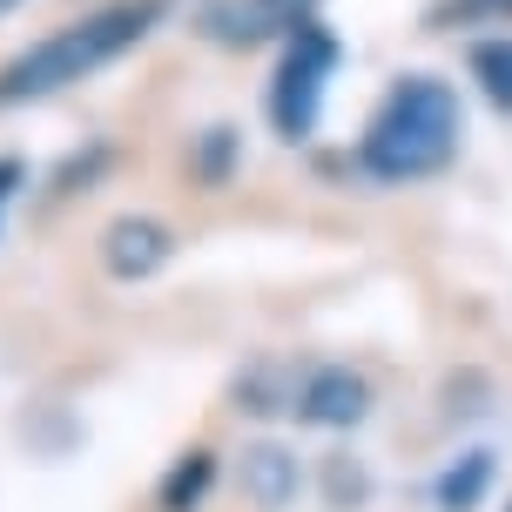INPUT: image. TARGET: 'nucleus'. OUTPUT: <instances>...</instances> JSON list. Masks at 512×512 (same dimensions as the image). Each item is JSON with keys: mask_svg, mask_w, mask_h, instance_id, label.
<instances>
[{"mask_svg": "<svg viewBox=\"0 0 512 512\" xmlns=\"http://www.w3.org/2000/svg\"><path fill=\"white\" fill-rule=\"evenodd\" d=\"M236 486L250 499L256 512H290L297 506V492H304V465L290 445H243V459H236Z\"/></svg>", "mask_w": 512, "mask_h": 512, "instance_id": "obj_7", "label": "nucleus"}, {"mask_svg": "<svg viewBox=\"0 0 512 512\" xmlns=\"http://www.w3.org/2000/svg\"><path fill=\"white\" fill-rule=\"evenodd\" d=\"M304 21H317V0H216L203 14L209 41L256 48V41H290Z\"/></svg>", "mask_w": 512, "mask_h": 512, "instance_id": "obj_5", "label": "nucleus"}, {"mask_svg": "<svg viewBox=\"0 0 512 512\" xmlns=\"http://www.w3.org/2000/svg\"><path fill=\"white\" fill-rule=\"evenodd\" d=\"M176 256V230L162 216H115L102 230V270L115 283H149Z\"/></svg>", "mask_w": 512, "mask_h": 512, "instance_id": "obj_6", "label": "nucleus"}, {"mask_svg": "<svg viewBox=\"0 0 512 512\" xmlns=\"http://www.w3.org/2000/svg\"><path fill=\"white\" fill-rule=\"evenodd\" d=\"M425 27H432V34H459V27H506V34H512V0H432Z\"/></svg>", "mask_w": 512, "mask_h": 512, "instance_id": "obj_11", "label": "nucleus"}, {"mask_svg": "<svg viewBox=\"0 0 512 512\" xmlns=\"http://www.w3.org/2000/svg\"><path fill=\"white\" fill-rule=\"evenodd\" d=\"M14 189H21V162L0 155V216H7V203H14Z\"/></svg>", "mask_w": 512, "mask_h": 512, "instance_id": "obj_14", "label": "nucleus"}, {"mask_svg": "<svg viewBox=\"0 0 512 512\" xmlns=\"http://www.w3.org/2000/svg\"><path fill=\"white\" fill-rule=\"evenodd\" d=\"M230 155H236V128H209V142H203V182H223Z\"/></svg>", "mask_w": 512, "mask_h": 512, "instance_id": "obj_13", "label": "nucleus"}, {"mask_svg": "<svg viewBox=\"0 0 512 512\" xmlns=\"http://www.w3.org/2000/svg\"><path fill=\"white\" fill-rule=\"evenodd\" d=\"M486 486H492V452H465L459 465L438 472L432 499H438V512H472L479 499H486Z\"/></svg>", "mask_w": 512, "mask_h": 512, "instance_id": "obj_10", "label": "nucleus"}, {"mask_svg": "<svg viewBox=\"0 0 512 512\" xmlns=\"http://www.w3.org/2000/svg\"><path fill=\"white\" fill-rule=\"evenodd\" d=\"M209 486H216V452H182L169 472H162V486H155V506L162 512H203Z\"/></svg>", "mask_w": 512, "mask_h": 512, "instance_id": "obj_8", "label": "nucleus"}, {"mask_svg": "<svg viewBox=\"0 0 512 512\" xmlns=\"http://www.w3.org/2000/svg\"><path fill=\"white\" fill-rule=\"evenodd\" d=\"M472 75L486 88V102L499 108V115H512V34H492V41L472 48Z\"/></svg>", "mask_w": 512, "mask_h": 512, "instance_id": "obj_12", "label": "nucleus"}, {"mask_svg": "<svg viewBox=\"0 0 512 512\" xmlns=\"http://www.w3.org/2000/svg\"><path fill=\"white\" fill-rule=\"evenodd\" d=\"M14 7H21V0H0V14H14Z\"/></svg>", "mask_w": 512, "mask_h": 512, "instance_id": "obj_15", "label": "nucleus"}, {"mask_svg": "<svg viewBox=\"0 0 512 512\" xmlns=\"http://www.w3.org/2000/svg\"><path fill=\"white\" fill-rule=\"evenodd\" d=\"M290 391H297V364L263 358V364H250V371L236 378V411H250V418H277V411H290Z\"/></svg>", "mask_w": 512, "mask_h": 512, "instance_id": "obj_9", "label": "nucleus"}, {"mask_svg": "<svg viewBox=\"0 0 512 512\" xmlns=\"http://www.w3.org/2000/svg\"><path fill=\"white\" fill-rule=\"evenodd\" d=\"M459 155V95L438 75H405L358 135V169L378 182H425Z\"/></svg>", "mask_w": 512, "mask_h": 512, "instance_id": "obj_1", "label": "nucleus"}, {"mask_svg": "<svg viewBox=\"0 0 512 512\" xmlns=\"http://www.w3.org/2000/svg\"><path fill=\"white\" fill-rule=\"evenodd\" d=\"M506 512H512V506H506Z\"/></svg>", "mask_w": 512, "mask_h": 512, "instance_id": "obj_16", "label": "nucleus"}, {"mask_svg": "<svg viewBox=\"0 0 512 512\" xmlns=\"http://www.w3.org/2000/svg\"><path fill=\"white\" fill-rule=\"evenodd\" d=\"M290 418L317 425V432H351V425L371 418V378L351 371V364H297Z\"/></svg>", "mask_w": 512, "mask_h": 512, "instance_id": "obj_4", "label": "nucleus"}, {"mask_svg": "<svg viewBox=\"0 0 512 512\" xmlns=\"http://www.w3.org/2000/svg\"><path fill=\"white\" fill-rule=\"evenodd\" d=\"M337 34L324 21H304L290 41H283V61L270 75V122L277 135L290 142H310L317 122H324V95H331V75H337Z\"/></svg>", "mask_w": 512, "mask_h": 512, "instance_id": "obj_3", "label": "nucleus"}, {"mask_svg": "<svg viewBox=\"0 0 512 512\" xmlns=\"http://www.w3.org/2000/svg\"><path fill=\"white\" fill-rule=\"evenodd\" d=\"M155 14H162L155 0H115V7H95V14H81V21L54 27L48 41L21 48L7 68H0V108H21V102H41V95H61V88L88 81L95 68L122 61V54L155 27Z\"/></svg>", "mask_w": 512, "mask_h": 512, "instance_id": "obj_2", "label": "nucleus"}]
</instances>
